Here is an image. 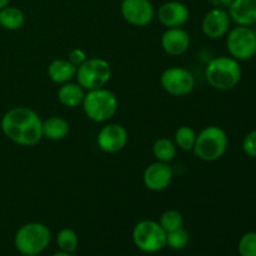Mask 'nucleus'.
I'll return each instance as SVG.
<instances>
[{
    "mask_svg": "<svg viewBox=\"0 0 256 256\" xmlns=\"http://www.w3.org/2000/svg\"><path fill=\"white\" fill-rule=\"evenodd\" d=\"M78 68L68 59H55L48 68V75L56 84H65L76 76Z\"/></svg>",
    "mask_w": 256,
    "mask_h": 256,
    "instance_id": "f3484780",
    "label": "nucleus"
},
{
    "mask_svg": "<svg viewBox=\"0 0 256 256\" xmlns=\"http://www.w3.org/2000/svg\"><path fill=\"white\" fill-rule=\"evenodd\" d=\"M230 24L232 19L228 10L212 8L202 19V30L210 39H220L229 32Z\"/></svg>",
    "mask_w": 256,
    "mask_h": 256,
    "instance_id": "ddd939ff",
    "label": "nucleus"
},
{
    "mask_svg": "<svg viewBox=\"0 0 256 256\" xmlns=\"http://www.w3.org/2000/svg\"><path fill=\"white\" fill-rule=\"evenodd\" d=\"M242 70L240 62L232 56H218L210 60L205 69V78L216 90H232L240 82Z\"/></svg>",
    "mask_w": 256,
    "mask_h": 256,
    "instance_id": "f03ea898",
    "label": "nucleus"
},
{
    "mask_svg": "<svg viewBox=\"0 0 256 256\" xmlns=\"http://www.w3.org/2000/svg\"><path fill=\"white\" fill-rule=\"evenodd\" d=\"M195 142H196V132L192 128L182 125L175 132V145L182 152H192Z\"/></svg>",
    "mask_w": 256,
    "mask_h": 256,
    "instance_id": "4be33fe9",
    "label": "nucleus"
},
{
    "mask_svg": "<svg viewBox=\"0 0 256 256\" xmlns=\"http://www.w3.org/2000/svg\"><path fill=\"white\" fill-rule=\"evenodd\" d=\"M252 30H254V32H255V36H256V24L254 25V28H252Z\"/></svg>",
    "mask_w": 256,
    "mask_h": 256,
    "instance_id": "2f4dec72",
    "label": "nucleus"
},
{
    "mask_svg": "<svg viewBox=\"0 0 256 256\" xmlns=\"http://www.w3.org/2000/svg\"><path fill=\"white\" fill-rule=\"evenodd\" d=\"M228 149V135L222 128L210 125L196 135L194 145L195 156L204 162H215L225 154Z\"/></svg>",
    "mask_w": 256,
    "mask_h": 256,
    "instance_id": "39448f33",
    "label": "nucleus"
},
{
    "mask_svg": "<svg viewBox=\"0 0 256 256\" xmlns=\"http://www.w3.org/2000/svg\"><path fill=\"white\" fill-rule=\"evenodd\" d=\"M52 240V232L42 222H28L15 232V249L24 256H38L46 250Z\"/></svg>",
    "mask_w": 256,
    "mask_h": 256,
    "instance_id": "7ed1b4c3",
    "label": "nucleus"
},
{
    "mask_svg": "<svg viewBox=\"0 0 256 256\" xmlns=\"http://www.w3.org/2000/svg\"><path fill=\"white\" fill-rule=\"evenodd\" d=\"M86 90L79 85L78 82H68L62 84V86L58 90V100L62 102L64 106L76 108L82 104Z\"/></svg>",
    "mask_w": 256,
    "mask_h": 256,
    "instance_id": "a211bd4d",
    "label": "nucleus"
},
{
    "mask_svg": "<svg viewBox=\"0 0 256 256\" xmlns=\"http://www.w3.org/2000/svg\"><path fill=\"white\" fill-rule=\"evenodd\" d=\"M2 130L15 144L34 146L42 139V120L30 108L16 106L4 114Z\"/></svg>",
    "mask_w": 256,
    "mask_h": 256,
    "instance_id": "f257e3e1",
    "label": "nucleus"
},
{
    "mask_svg": "<svg viewBox=\"0 0 256 256\" xmlns=\"http://www.w3.org/2000/svg\"><path fill=\"white\" fill-rule=\"evenodd\" d=\"M10 0H0V9H2V8H5L6 5H9Z\"/></svg>",
    "mask_w": 256,
    "mask_h": 256,
    "instance_id": "7c9ffc66",
    "label": "nucleus"
},
{
    "mask_svg": "<svg viewBox=\"0 0 256 256\" xmlns=\"http://www.w3.org/2000/svg\"><path fill=\"white\" fill-rule=\"evenodd\" d=\"M56 244L59 246L60 252L72 254L78 249V245H79L78 234L72 229H68V228L62 229L58 232Z\"/></svg>",
    "mask_w": 256,
    "mask_h": 256,
    "instance_id": "5701e85b",
    "label": "nucleus"
},
{
    "mask_svg": "<svg viewBox=\"0 0 256 256\" xmlns=\"http://www.w3.org/2000/svg\"><path fill=\"white\" fill-rule=\"evenodd\" d=\"M68 60H69L72 65L79 68L80 65L84 64V62H86L88 56L86 54H85L84 50L80 49V48H75V49H72V52H69V58H68Z\"/></svg>",
    "mask_w": 256,
    "mask_h": 256,
    "instance_id": "cd10ccee",
    "label": "nucleus"
},
{
    "mask_svg": "<svg viewBox=\"0 0 256 256\" xmlns=\"http://www.w3.org/2000/svg\"><path fill=\"white\" fill-rule=\"evenodd\" d=\"M190 46V36L182 28H168L162 36V48L169 55H182Z\"/></svg>",
    "mask_w": 256,
    "mask_h": 256,
    "instance_id": "2eb2a0df",
    "label": "nucleus"
},
{
    "mask_svg": "<svg viewBox=\"0 0 256 256\" xmlns=\"http://www.w3.org/2000/svg\"><path fill=\"white\" fill-rule=\"evenodd\" d=\"M120 12L122 18L135 26H146L155 18V9L150 0H122Z\"/></svg>",
    "mask_w": 256,
    "mask_h": 256,
    "instance_id": "9d476101",
    "label": "nucleus"
},
{
    "mask_svg": "<svg viewBox=\"0 0 256 256\" xmlns=\"http://www.w3.org/2000/svg\"><path fill=\"white\" fill-rule=\"evenodd\" d=\"M82 110L90 120L95 122H106L118 112V98L110 90H89L82 100Z\"/></svg>",
    "mask_w": 256,
    "mask_h": 256,
    "instance_id": "20e7f679",
    "label": "nucleus"
},
{
    "mask_svg": "<svg viewBox=\"0 0 256 256\" xmlns=\"http://www.w3.org/2000/svg\"><path fill=\"white\" fill-rule=\"evenodd\" d=\"M158 222L165 230V232H169L182 228L184 219H182V212H179L178 210H166L165 212H162Z\"/></svg>",
    "mask_w": 256,
    "mask_h": 256,
    "instance_id": "b1692460",
    "label": "nucleus"
},
{
    "mask_svg": "<svg viewBox=\"0 0 256 256\" xmlns=\"http://www.w3.org/2000/svg\"><path fill=\"white\" fill-rule=\"evenodd\" d=\"M132 242L142 252L152 254L166 246V232L154 220H142L134 226Z\"/></svg>",
    "mask_w": 256,
    "mask_h": 256,
    "instance_id": "423d86ee",
    "label": "nucleus"
},
{
    "mask_svg": "<svg viewBox=\"0 0 256 256\" xmlns=\"http://www.w3.org/2000/svg\"><path fill=\"white\" fill-rule=\"evenodd\" d=\"M110 76L112 68L109 62L102 58H92L78 68L75 79L78 80V84L89 92L104 88L110 80Z\"/></svg>",
    "mask_w": 256,
    "mask_h": 256,
    "instance_id": "0eeeda50",
    "label": "nucleus"
},
{
    "mask_svg": "<svg viewBox=\"0 0 256 256\" xmlns=\"http://www.w3.org/2000/svg\"><path fill=\"white\" fill-rule=\"evenodd\" d=\"M232 22L242 26H254L256 24V0H232L228 8Z\"/></svg>",
    "mask_w": 256,
    "mask_h": 256,
    "instance_id": "dca6fc26",
    "label": "nucleus"
},
{
    "mask_svg": "<svg viewBox=\"0 0 256 256\" xmlns=\"http://www.w3.org/2000/svg\"><path fill=\"white\" fill-rule=\"evenodd\" d=\"M238 252L240 256H256V232H249L240 238Z\"/></svg>",
    "mask_w": 256,
    "mask_h": 256,
    "instance_id": "a878e982",
    "label": "nucleus"
},
{
    "mask_svg": "<svg viewBox=\"0 0 256 256\" xmlns=\"http://www.w3.org/2000/svg\"><path fill=\"white\" fill-rule=\"evenodd\" d=\"M209 2L212 8L228 10V8L230 6V4L232 2V0H209Z\"/></svg>",
    "mask_w": 256,
    "mask_h": 256,
    "instance_id": "c85d7f7f",
    "label": "nucleus"
},
{
    "mask_svg": "<svg viewBox=\"0 0 256 256\" xmlns=\"http://www.w3.org/2000/svg\"><path fill=\"white\" fill-rule=\"evenodd\" d=\"M226 48L230 56L238 62L249 60L256 54V36L252 26L236 25L226 34Z\"/></svg>",
    "mask_w": 256,
    "mask_h": 256,
    "instance_id": "6e6552de",
    "label": "nucleus"
},
{
    "mask_svg": "<svg viewBox=\"0 0 256 256\" xmlns=\"http://www.w3.org/2000/svg\"><path fill=\"white\" fill-rule=\"evenodd\" d=\"M172 175H174V172H172L169 162H162L156 160L144 170L142 182H144L145 186L152 192H162V190L168 189V186L170 185Z\"/></svg>",
    "mask_w": 256,
    "mask_h": 256,
    "instance_id": "f8f14e48",
    "label": "nucleus"
},
{
    "mask_svg": "<svg viewBox=\"0 0 256 256\" xmlns=\"http://www.w3.org/2000/svg\"><path fill=\"white\" fill-rule=\"evenodd\" d=\"M69 122L62 116H50L42 122V138H46L52 142L65 139L69 134Z\"/></svg>",
    "mask_w": 256,
    "mask_h": 256,
    "instance_id": "6ab92c4d",
    "label": "nucleus"
},
{
    "mask_svg": "<svg viewBox=\"0 0 256 256\" xmlns=\"http://www.w3.org/2000/svg\"><path fill=\"white\" fill-rule=\"evenodd\" d=\"M189 15L188 6L180 2H166L158 9V19L166 28H182Z\"/></svg>",
    "mask_w": 256,
    "mask_h": 256,
    "instance_id": "4468645a",
    "label": "nucleus"
},
{
    "mask_svg": "<svg viewBox=\"0 0 256 256\" xmlns=\"http://www.w3.org/2000/svg\"><path fill=\"white\" fill-rule=\"evenodd\" d=\"M25 15L22 9L6 5L0 9V26L6 30H18L24 25Z\"/></svg>",
    "mask_w": 256,
    "mask_h": 256,
    "instance_id": "aec40b11",
    "label": "nucleus"
},
{
    "mask_svg": "<svg viewBox=\"0 0 256 256\" xmlns=\"http://www.w3.org/2000/svg\"><path fill=\"white\" fill-rule=\"evenodd\" d=\"M128 139V132L122 125L108 124L98 134L96 142L104 152L116 154L126 146Z\"/></svg>",
    "mask_w": 256,
    "mask_h": 256,
    "instance_id": "9b49d317",
    "label": "nucleus"
},
{
    "mask_svg": "<svg viewBox=\"0 0 256 256\" xmlns=\"http://www.w3.org/2000/svg\"><path fill=\"white\" fill-rule=\"evenodd\" d=\"M52 256H72V254H69V252H55Z\"/></svg>",
    "mask_w": 256,
    "mask_h": 256,
    "instance_id": "c756f323",
    "label": "nucleus"
},
{
    "mask_svg": "<svg viewBox=\"0 0 256 256\" xmlns=\"http://www.w3.org/2000/svg\"><path fill=\"white\" fill-rule=\"evenodd\" d=\"M162 89L175 96H184L194 90V75L182 66H172L164 70L160 78Z\"/></svg>",
    "mask_w": 256,
    "mask_h": 256,
    "instance_id": "1a4fd4ad",
    "label": "nucleus"
},
{
    "mask_svg": "<svg viewBox=\"0 0 256 256\" xmlns=\"http://www.w3.org/2000/svg\"><path fill=\"white\" fill-rule=\"evenodd\" d=\"M242 150L252 159H256V129L252 130L242 140Z\"/></svg>",
    "mask_w": 256,
    "mask_h": 256,
    "instance_id": "bb28decb",
    "label": "nucleus"
},
{
    "mask_svg": "<svg viewBox=\"0 0 256 256\" xmlns=\"http://www.w3.org/2000/svg\"><path fill=\"white\" fill-rule=\"evenodd\" d=\"M188 244H189V232L182 226L166 232V246L174 250H182Z\"/></svg>",
    "mask_w": 256,
    "mask_h": 256,
    "instance_id": "393cba45",
    "label": "nucleus"
},
{
    "mask_svg": "<svg viewBox=\"0 0 256 256\" xmlns=\"http://www.w3.org/2000/svg\"><path fill=\"white\" fill-rule=\"evenodd\" d=\"M152 154L158 162H170L176 155V145L168 138H160L152 145Z\"/></svg>",
    "mask_w": 256,
    "mask_h": 256,
    "instance_id": "412c9836",
    "label": "nucleus"
}]
</instances>
